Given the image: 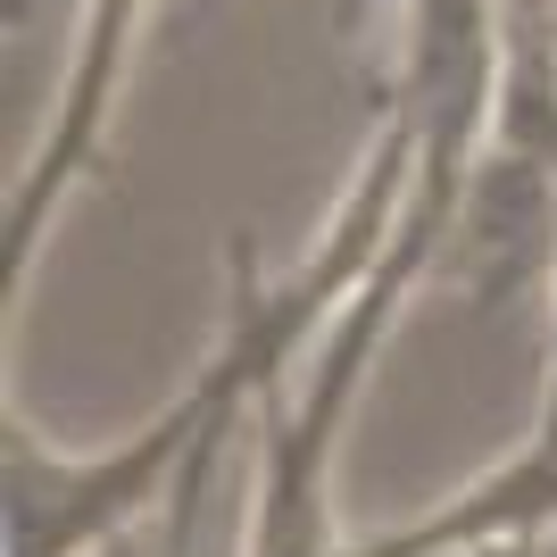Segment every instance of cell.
<instances>
[{"label":"cell","instance_id":"obj_1","mask_svg":"<svg viewBox=\"0 0 557 557\" xmlns=\"http://www.w3.org/2000/svg\"><path fill=\"white\" fill-rule=\"evenodd\" d=\"M258 424V383L209 349L159 417L109 449H59L17 399L0 408V557H109L166 516V557H191L216 449Z\"/></svg>","mask_w":557,"mask_h":557},{"label":"cell","instance_id":"obj_2","mask_svg":"<svg viewBox=\"0 0 557 557\" xmlns=\"http://www.w3.org/2000/svg\"><path fill=\"white\" fill-rule=\"evenodd\" d=\"M442 225H449V191L417 184L392 250L374 258V275L342 300L325 342L308 349V367L258 399V474H250L242 557H333L342 549L333 541V449H342L349 417H358V392H367L383 342L399 333L408 300L433 283Z\"/></svg>","mask_w":557,"mask_h":557},{"label":"cell","instance_id":"obj_3","mask_svg":"<svg viewBox=\"0 0 557 557\" xmlns=\"http://www.w3.org/2000/svg\"><path fill=\"white\" fill-rule=\"evenodd\" d=\"M150 9L159 0H84V17H75V50H67V75H59V100H50V125L25 150L9 209H0V300L9 308H17L59 209L109 166V134H116V109H125V84H134Z\"/></svg>","mask_w":557,"mask_h":557},{"label":"cell","instance_id":"obj_4","mask_svg":"<svg viewBox=\"0 0 557 557\" xmlns=\"http://www.w3.org/2000/svg\"><path fill=\"white\" fill-rule=\"evenodd\" d=\"M541 283H557V166L516 141H483L449 200L433 292L458 308H508Z\"/></svg>","mask_w":557,"mask_h":557},{"label":"cell","instance_id":"obj_5","mask_svg":"<svg viewBox=\"0 0 557 557\" xmlns=\"http://www.w3.org/2000/svg\"><path fill=\"white\" fill-rule=\"evenodd\" d=\"M209 9H225V0H209ZM367 9H374V0H342V34H349L358 17H367Z\"/></svg>","mask_w":557,"mask_h":557}]
</instances>
